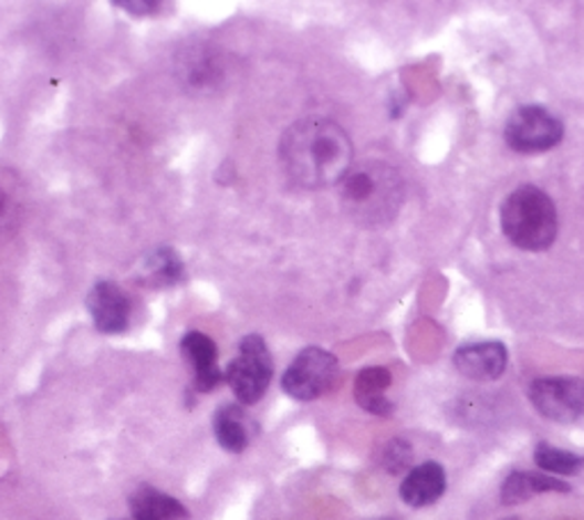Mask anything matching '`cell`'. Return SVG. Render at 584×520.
<instances>
[{"label": "cell", "instance_id": "obj_9", "mask_svg": "<svg viewBox=\"0 0 584 520\" xmlns=\"http://www.w3.org/2000/svg\"><path fill=\"white\" fill-rule=\"evenodd\" d=\"M507 347L498 341L470 343L455 352L452 363L457 373L472 382H496L507 370Z\"/></svg>", "mask_w": 584, "mask_h": 520}, {"label": "cell", "instance_id": "obj_8", "mask_svg": "<svg viewBox=\"0 0 584 520\" xmlns=\"http://www.w3.org/2000/svg\"><path fill=\"white\" fill-rule=\"evenodd\" d=\"M87 311L101 333H124L131 324L133 302L117 283L98 281L87 294Z\"/></svg>", "mask_w": 584, "mask_h": 520}, {"label": "cell", "instance_id": "obj_1", "mask_svg": "<svg viewBox=\"0 0 584 520\" xmlns=\"http://www.w3.org/2000/svg\"><path fill=\"white\" fill-rule=\"evenodd\" d=\"M285 176L304 190L332 188L352 169L354 148L350 135L332 119L309 117L292 124L279 144Z\"/></svg>", "mask_w": 584, "mask_h": 520}, {"label": "cell", "instance_id": "obj_19", "mask_svg": "<svg viewBox=\"0 0 584 520\" xmlns=\"http://www.w3.org/2000/svg\"><path fill=\"white\" fill-rule=\"evenodd\" d=\"M14 227V206L8 193L0 190V233H10Z\"/></svg>", "mask_w": 584, "mask_h": 520}, {"label": "cell", "instance_id": "obj_20", "mask_svg": "<svg viewBox=\"0 0 584 520\" xmlns=\"http://www.w3.org/2000/svg\"><path fill=\"white\" fill-rule=\"evenodd\" d=\"M119 8L131 10L133 14H149V12L158 10V3H119Z\"/></svg>", "mask_w": 584, "mask_h": 520}, {"label": "cell", "instance_id": "obj_7", "mask_svg": "<svg viewBox=\"0 0 584 520\" xmlns=\"http://www.w3.org/2000/svg\"><path fill=\"white\" fill-rule=\"evenodd\" d=\"M530 402L553 423H575L584 416V382L577 377H539L530 386Z\"/></svg>", "mask_w": 584, "mask_h": 520}, {"label": "cell", "instance_id": "obj_14", "mask_svg": "<svg viewBox=\"0 0 584 520\" xmlns=\"http://www.w3.org/2000/svg\"><path fill=\"white\" fill-rule=\"evenodd\" d=\"M131 513L135 520H188L190 511L174 496H167L154 487H137L131 498Z\"/></svg>", "mask_w": 584, "mask_h": 520}, {"label": "cell", "instance_id": "obj_16", "mask_svg": "<svg viewBox=\"0 0 584 520\" xmlns=\"http://www.w3.org/2000/svg\"><path fill=\"white\" fill-rule=\"evenodd\" d=\"M144 270L149 285H176L182 279V260L178 258L176 249L160 247L146 258Z\"/></svg>", "mask_w": 584, "mask_h": 520}, {"label": "cell", "instance_id": "obj_11", "mask_svg": "<svg viewBox=\"0 0 584 520\" xmlns=\"http://www.w3.org/2000/svg\"><path fill=\"white\" fill-rule=\"evenodd\" d=\"M448 487V477L441 464L436 461H425L407 472V477L401 479L399 487V498L405 505L414 509H423L434 505L436 500H441Z\"/></svg>", "mask_w": 584, "mask_h": 520}, {"label": "cell", "instance_id": "obj_10", "mask_svg": "<svg viewBox=\"0 0 584 520\" xmlns=\"http://www.w3.org/2000/svg\"><path fill=\"white\" fill-rule=\"evenodd\" d=\"M180 354L195 370V391L210 393L225 382V373L217 365V345L201 331H190L180 341Z\"/></svg>", "mask_w": 584, "mask_h": 520}, {"label": "cell", "instance_id": "obj_6", "mask_svg": "<svg viewBox=\"0 0 584 520\" xmlns=\"http://www.w3.org/2000/svg\"><path fill=\"white\" fill-rule=\"evenodd\" d=\"M564 137V124L541 105H521L504 124V142L517 154H543Z\"/></svg>", "mask_w": 584, "mask_h": 520}, {"label": "cell", "instance_id": "obj_17", "mask_svg": "<svg viewBox=\"0 0 584 520\" xmlns=\"http://www.w3.org/2000/svg\"><path fill=\"white\" fill-rule=\"evenodd\" d=\"M534 464L548 475H577L584 468V457L555 448L551 443H539L534 450Z\"/></svg>", "mask_w": 584, "mask_h": 520}, {"label": "cell", "instance_id": "obj_15", "mask_svg": "<svg viewBox=\"0 0 584 520\" xmlns=\"http://www.w3.org/2000/svg\"><path fill=\"white\" fill-rule=\"evenodd\" d=\"M212 431L217 443L222 445L227 453H242L247 450L249 438H251V427H249V416L240 404H225L219 406L212 418Z\"/></svg>", "mask_w": 584, "mask_h": 520}, {"label": "cell", "instance_id": "obj_3", "mask_svg": "<svg viewBox=\"0 0 584 520\" xmlns=\"http://www.w3.org/2000/svg\"><path fill=\"white\" fill-rule=\"evenodd\" d=\"M500 227L514 247L523 251H543L557 238V208L536 185H521L502 201Z\"/></svg>", "mask_w": 584, "mask_h": 520}, {"label": "cell", "instance_id": "obj_12", "mask_svg": "<svg viewBox=\"0 0 584 520\" xmlns=\"http://www.w3.org/2000/svg\"><path fill=\"white\" fill-rule=\"evenodd\" d=\"M390 384H393V377L386 367H379V365L363 367L354 382V399L358 402L363 412L388 418L395 412V404L386 397V391L390 388Z\"/></svg>", "mask_w": 584, "mask_h": 520}, {"label": "cell", "instance_id": "obj_5", "mask_svg": "<svg viewBox=\"0 0 584 520\" xmlns=\"http://www.w3.org/2000/svg\"><path fill=\"white\" fill-rule=\"evenodd\" d=\"M341 365L338 358L320 347H306L288 365L281 379L285 395L300 402H311L322 397L338 384Z\"/></svg>", "mask_w": 584, "mask_h": 520}, {"label": "cell", "instance_id": "obj_18", "mask_svg": "<svg viewBox=\"0 0 584 520\" xmlns=\"http://www.w3.org/2000/svg\"><path fill=\"white\" fill-rule=\"evenodd\" d=\"M411 461H414V448L409 445V440L393 438L390 443H386V448L382 453V466L390 475H399V472L409 470Z\"/></svg>", "mask_w": 584, "mask_h": 520}, {"label": "cell", "instance_id": "obj_2", "mask_svg": "<svg viewBox=\"0 0 584 520\" xmlns=\"http://www.w3.org/2000/svg\"><path fill=\"white\" fill-rule=\"evenodd\" d=\"M341 204L358 227H386L405 204V180L386 163H361L341 183Z\"/></svg>", "mask_w": 584, "mask_h": 520}, {"label": "cell", "instance_id": "obj_13", "mask_svg": "<svg viewBox=\"0 0 584 520\" xmlns=\"http://www.w3.org/2000/svg\"><path fill=\"white\" fill-rule=\"evenodd\" d=\"M569 491L571 487L557 477L543 475V472L517 470V472L507 475V479L502 481L500 498H502V505H521L541 493H569Z\"/></svg>", "mask_w": 584, "mask_h": 520}, {"label": "cell", "instance_id": "obj_4", "mask_svg": "<svg viewBox=\"0 0 584 520\" xmlns=\"http://www.w3.org/2000/svg\"><path fill=\"white\" fill-rule=\"evenodd\" d=\"M272 375L274 361L268 343L255 333H249L240 341V354L227 365L225 382L240 404H255L268 393Z\"/></svg>", "mask_w": 584, "mask_h": 520}]
</instances>
